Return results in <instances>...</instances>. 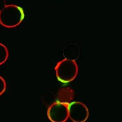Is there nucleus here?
Returning a JSON list of instances; mask_svg holds the SVG:
<instances>
[{
    "mask_svg": "<svg viewBox=\"0 0 122 122\" xmlns=\"http://www.w3.org/2000/svg\"><path fill=\"white\" fill-rule=\"evenodd\" d=\"M66 110L65 104L61 102H55L49 107L48 117L52 122H63L66 117Z\"/></svg>",
    "mask_w": 122,
    "mask_h": 122,
    "instance_id": "2",
    "label": "nucleus"
},
{
    "mask_svg": "<svg viewBox=\"0 0 122 122\" xmlns=\"http://www.w3.org/2000/svg\"><path fill=\"white\" fill-rule=\"evenodd\" d=\"M24 18L23 8L15 5H6L0 11V24L5 28H12L18 26Z\"/></svg>",
    "mask_w": 122,
    "mask_h": 122,
    "instance_id": "1",
    "label": "nucleus"
},
{
    "mask_svg": "<svg viewBox=\"0 0 122 122\" xmlns=\"http://www.w3.org/2000/svg\"><path fill=\"white\" fill-rule=\"evenodd\" d=\"M6 5L5 0H0V11Z\"/></svg>",
    "mask_w": 122,
    "mask_h": 122,
    "instance_id": "5",
    "label": "nucleus"
},
{
    "mask_svg": "<svg viewBox=\"0 0 122 122\" xmlns=\"http://www.w3.org/2000/svg\"><path fill=\"white\" fill-rule=\"evenodd\" d=\"M6 84L4 79L0 76V96L4 93L6 90Z\"/></svg>",
    "mask_w": 122,
    "mask_h": 122,
    "instance_id": "4",
    "label": "nucleus"
},
{
    "mask_svg": "<svg viewBox=\"0 0 122 122\" xmlns=\"http://www.w3.org/2000/svg\"><path fill=\"white\" fill-rule=\"evenodd\" d=\"M9 56V52L5 45L0 43V65L6 61Z\"/></svg>",
    "mask_w": 122,
    "mask_h": 122,
    "instance_id": "3",
    "label": "nucleus"
}]
</instances>
